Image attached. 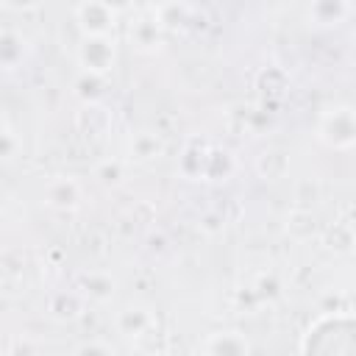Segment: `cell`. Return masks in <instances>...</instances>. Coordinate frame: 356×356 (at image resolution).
<instances>
[{
    "mask_svg": "<svg viewBox=\"0 0 356 356\" xmlns=\"http://www.w3.org/2000/svg\"><path fill=\"white\" fill-rule=\"evenodd\" d=\"M203 348L206 356H250V342L239 331H214Z\"/></svg>",
    "mask_w": 356,
    "mask_h": 356,
    "instance_id": "277c9868",
    "label": "cell"
},
{
    "mask_svg": "<svg viewBox=\"0 0 356 356\" xmlns=\"http://www.w3.org/2000/svg\"><path fill=\"white\" fill-rule=\"evenodd\" d=\"M320 139L331 147H350L356 145V108L350 106H334L323 111L320 117Z\"/></svg>",
    "mask_w": 356,
    "mask_h": 356,
    "instance_id": "6da1fadb",
    "label": "cell"
},
{
    "mask_svg": "<svg viewBox=\"0 0 356 356\" xmlns=\"http://www.w3.org/2000/svg\"><path fill=\"white\" fill-rule=\"evenodd\" d=\"M81 356H108V353H106L100 345H86V348L81 350Z\"/></svg>",
    "mask_w": 356,
    "mask_h": 356,
    "instance_id": "8992f818",
    "label": "cell"
},
{
    "mask_svg": "<svg viewBox=\"0 0 356 356\" xmlns=\"http://www.w3.org/2000/svg\"><path fill=\"white\" fill-rule=\"evenodd\" d=\"M75 19L83 36H108V31L114 28L117 11L106 3H81L75 6Z\"/></svg>",
    "mask_w": 356,
    "mask_h": 356,
    "instance_id": "3957f363",
    "label": "cell"
},
{
    "mask_svg": "<svg viewBox=\"0 0 356 356\" xmlns=\"http://www.w3.org/2000/svg\"><path fill=\"white\" fill-rule=\"evenodd\" d=\"M47 203L50 206H58V209H72L78 206L81 200V186L75 178H53L47 184Z\"/></svg>",
    "mask_w": 356,
    "mask_h": 356,
    "instance_id": "5b68a950",
    "label": "cell"
},
{
    "mask_svg": "<svg viewBox=\"0 0 356 356\" xmlns=\"http://www.w3.org/2000/svg\"><path fill=\"white\" fill-rule=\"evenodd\" d=\"M78 64L89 75H103L114 64V42L111 36H83L78 44Z\"/></svg>",
    "mask_w": 356,
    "mask_h": 356,
    "instance_id": "7a4b0ae2",
    "label": "cell"
}]
</instances>
